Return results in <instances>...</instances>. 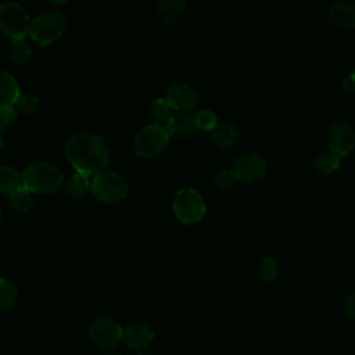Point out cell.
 Here are the masks:
<instances>
[{
  "label": "cell",
  "mask_w": 355,
  "mask_h": 355,
  "mask_svg": "<svg viewBox=\"0 0 355 355\" xmlns=\"http://www.w3.org/2000/svg\"><path fill=\"white\" fill-rule=\"evenodd\" d=\"M237 180L239 179H237L236 173L232 169H227V168L219 169L215 175V184H216V187H219L222 190L232 189L236 184Z\"/></svg>",
  "instance_id": "cell-28"
},
{
  "label": "cell",
  "mask_w": 355,
  "mask_h": 355,
  "mask_svg": "<svg viewBox=\"0 0 355 355\" xmlns=\"http://www.w3.org/2000/svg\"><path fill=\"white\" fill-rule=\"evenodd\" d=\"M12 107L22 114L35 115L40 108V98L32 93H19Z\"/></svg>",
  "instance_id": "cell-25"
},
{
  "label": "cell",
  "mask_w": 355,
  "mask_h": 355,
  "mask_svg": "<svg viewBox=\"0 0 355 355\" xmlns=\"http://www.w3.org/2000/svg\"><path fill=\"white\" fill-rule=\"evenodd\" d=\"M62 183V172L46 161L29 164L22 173V184L31 193H51L60 189Z\"/></svg>",
  "instance_id": "cell-2"
},
{
  "label": "cell",
  "mask_w": 355,
  "mask_h": 355,
  "mask_svg": "<svg viewBox=\"0 0 355 355\" xmlns=\"http://www.w3.org/2000/svg\"><path fill=\"white\" fill-rule=\"evenodd\" d=\"M277 272H279V265H277V261L273 258V257H263L261 259V263H259V275H261V279L265 280V282H272L276 279L277 276Z\"/></svg>",
  "instance_id": "cell-27"
},
{
  "label": "cell",
  "mask_w": 355,
  "mask_h": 355,
  "mask_svg": "<svg viewBox=\"0 0 355 355\" xmlns=\"http://www.w3.org/2000/svg\"><path fill=\"white\" fill-rule=\"evenodd\" d=\"M327 18L331 25L338 28L355 26V1L340 0L329 7Z\"/></svg>",
  "instance_id": "cell-13"
},
{
  "label": "cell",
  "mask_w": 355,
  "mask_h": 355,
  "mask_svg": "<svg viewBox=\"0 0 355 355\" xmlns=\"http://www.w3.org/2000/svg\"><path fill=\"white\" fill-rule=\"evenodd\" d=\"M90 193L103 202L116 204L126 198L129 186L121 175L111 171H103L92 178Z\"/></svg>",
  "instance_id": "cell-4"
},
{
  "label": "cell",
  "mask_w": 355,
  "mask_h": 355,
  "mask_svg": "<svg viewBox=\"0 0 355 355\" xmlns=\"http://www.w3.org/2000/svg\"><path fill=\"white\" fill-rule=\"evenodd\" d=\"M164 128L168 132L169 137H187L196 130L193 115L183 111H176L171 116V119L164 125Z\"/></svg>",
  "instance_id": "cell-14"
},
{
  "label": "cell",
  "mask_w": 355,
  "mask_h": 355,
  "mask_svg": "<svg viewBox=\"0 0 355 355\" xmlns=\"http://www.w3.org/2000/svg\"><path fill=\"white\" fill-rule=\"evenodd\" d=\"M266 161L261 158L258 154L244 153L233 161L230 169L236 173L239 180L255 182L263 178V175L266 173Z\"/></svg>",
  "instance_id": "cell-10"
},
{
  "label": "cell",
  "mask_w": 355,
  "mask_h": 355,
  "mask_svg": "<svg viewBox=\"0 0 355 355\" xmlns=\"http://www.w3.org/2000/svg\"><path fill=\"white\" fill-rule=\"evenodd\" d=\"M341 86L348 93H355V73L348 72L341 79Z\"/></svg>",
  "instance_id": "cell-31"
},
{
  "label": "cell",
  "mask_w": 355,
  "mask_h": 355,
  "mask_svg": "<svg viewBox=\"0 0 355 355\" xmlns=\"http://www.w3.org/2000/svg\"><path fill=\"white\" fill-rule=\"evenodd\" d=\"M17 119V111L12 105L0 104V133L6 132Z\"/></svg>",
  "instance_id": "cell-29"
},
{
  "label": "cell",
  "mask_w": 355,
  "mask_h": 355,
  "mask_svg": "<svg viewBox=\"0 0 355 355\" xmlns=\"http://www.w3.org/2000/svg\"><path fill=\"white\" fill-rule=\"evenodd\" d=\"M209 137L216 146L229 148L240 140V130L230 122H219V125L209 133Z\"/></svg>",
  "instance_id": "cell-15"
},
{
  "label": "cell",
  "mask_w": 355,
  "mask_h": 355,
  "mask_svg": "<svg viewBox=\"0 0 355 355\" xmlns=\"http://www.w3.org/2000/svg\"><path fill=\"white\" fill-rule=\"evenodd\" d=\"M172 207L175 216L186 225L200 222L207 211V204L201 193L193 187L179 189L173 197Z\"/></svg>",
  "instance_id": "cell-5"
},
{
  "label": "cell",
  "mask_w": 355,
  "mask_h": 355,
  "mask_svg": "<svg viewBox=\"0 0 355 355\" xmlns=\"http://www.w3.org/2000/svg\"><path fill=\"white\" fill-rule=\"evenodd\" d=\"M329 150L344 158L355 147V130L347 122H333L327 128Z\"/></svg>",
  "instance_id": "cell-9"
},
{
  "label": "cell",
  "mask_w": 355,
  "mask_h": 355,
  "mask_svg": "<svg viewBox=\"0 0 355 355\" xmlns=\"http://www.w3.org/2000/svg\"><path fill=\"white\" fill-rule=\"evenodd\" d=\"M111 355H121V354H111Z\"/></svg>",
  "instance_id": "cell-35"
},
{
  "label": "cell",
  "mask_w": 355,
  "mask_h": 355,
  "mask_svg": "<svg viewBox=\"0 0 355 355\" xmlns=\"http://www.w3.org/2000/svg\"><path fill=\"white\" fill-rule=\"evenodd\" d=\"M187 8V1L184 0H161L157 4V15L164 22H171L178 19Z\"/></svg>",
  "instance_id": "cell-18"
},
{
  "label": "cell",
  "mask_w": 355,
  "mask_h": 355,
  "mask_svg": "<svg viewBox=\"0 0 355 355\" xmlns=\"http://www.w3.org/2000/svg\"><path fill=\"white\" fill-rule=\"evenodd\" d=\"M341 157H338L337 154L329 151H323L320 153L312 162L313 169L319 173V175H329L333 173L334 171H337L341 165Z\"/></svg>",
  "instance_id": "cell-19"
},
{
  "label": "cell",
  "mask_w": 355,
  "mask_h": 355,
  "mask_svg": "<svg viewBox=\"0 0 355 355\" xmlns=\"http://www.w3.org/2000/svg\"><path fill=\"white\" fill-rule=\"evenodd\" d=\"M150 112H151V118L158 123V125H165L171 116L176 112L173 110V107L169 104V101L164 97V98H155L151 104V108H150Z\"/></svg>",
  "instance_id": "cell-22"
},
{
  "label": "cell",
  "mask_w": 355,
  "mask_h": 355,
  "mask_svg": "<svg viewBox=\"0 0 355 355\" xmlns=\"http://www.w3.org/2000/svg\"><path fill=\"white\" fill-rule=\"evenodd\" d=\"M139 355H146V354H139Z\"/></svg>",
  "instance_id": "cell-37"
},
{
  "label": "cell",
  "mask_w": 355,
  "mask_h": 355,
  "mask_svg": "<svg viewBox=\"0 0 355 355\" xmlns=\"http://www.w3.org/2000/svg\"><path fill=\"white\" fill-rule=\"evenodd\" d=\"M22 186V176L15 168L10 165H0V191L3 194L11 197Z\"/></svg>",
  "instance_id": "cell-16"
},
{
  "label": "cell",
  "mask_w": 355,
  "mask_h": 355,
  "mask_svg": "<svg viewBox=\"0 0 355 355\" xmlns=\"http://www.w3.org/2000/svg\"><path fill=\"white\" fill-rule=\"evenodd\" d=\"M4 148V140H3V137H1V135H0V151Z\"/></svg>",
  "instance_id": "cell-32"
},
{
  "label": "cell",
  "mask_w": 355,
  "mask_h": 355,
  "mask_svg": "<svg viewBox=\"0 0 355 355\" xmlns=\"http://www.w3.org/2000/svg\"><path fill=\"white\" fill-rule=\"evenodd\" d=\"M31 46L25 37L11 39L10 43V58L15 64H25L31 58Z\"/></svg>",
  "instance_id": "cell-24"
},
{
  "label": "cell",
  "mask_w": 355,
  "mask_h": 355,
  "mask_svg": "<svg viewBox=\"0 0 355 355\" xmlns=\"http://www.w3.org/2000/svg\"><path fill=\"white\" fill-rule=\"evenodd\" d=\"M18 300V290L15 284L4 277H0V312L11 309Z\"/></svg>",
  "instance_id": "cell-21"
},
{
  "label": "cell",
  "mask_w": 355,
  "mask_h": 355,
  "mask_svg": "<svg viewBox=\"0 0 355 355\" xmlns=\"http://www.w3.org/2000/svg\"><path fill=\"white\" fill-rule=\"evenodd\" d=\"M90 176L83 175V173H73L69 176V179L65 183V190L67 193L73 197V198H80L86 194L87 190H90Z\"/></svg>",
  "instance_id": "cell-20"
},
{
  "label": "cell",
  "mask_w": 355,
  "mask_h": 355,
  "mask_svg": "<svg viewBox=\"0 0 355 355\" xmlns=\"http://www.w3.org/2000/svg\"><path fill=\"white\" fill-rule=\"evenodd\" d=\"M155 338L154 330L144 323H135L123 329L122 341L133 351H141L148 348Z\"/></svg>",
  "instance_id": "cell-12"
},
{
  "label": "cell",
  "mask_w": 355,
  "mask_h": 355,
  "mask_svg": "<svg viewBox=\"0 0 355 355\" xmlns=\"http://www.w3.org/2000/svg\"><path fill=\"white\" fill-rule=\"evenodd\" d=\"M351 72H354V73H355V61H354V65H352V69H351Z\"/></svg>",
  "instance_id": "cell-33"
},
{
  "label": "cell",
  "mask_w": 355,
  "mask_h": 355,
  "mask_svg": "<svg viewBox=\"0 0 355 355\" xmlns=\"http://www.w3.org/2000/svg\"><path fill=\"white\" fill-rule=\"evenodd\" d=\"M169 143V135L162 125L150 123L143 126L133 139L135 153L141 158L159 155Z\"/></svg>",
  "instance_id": "cell-6"
},
{
  "label": "cell",
  "mask_w": 355,
  "mask_h": 355,
  "mask_svg": "<svg viewBox=\"0 0 355 355\" xmlns=\"http://www.w3.org/2000/svg\"><path fill=\"white\" fill-rule=\"evenodd\" d=\"M0 46H1V39H0Z\"/></svg>",
  "instance_id": "cell-36"
},
{
  "label": "cell",
  "mask_w": 355,
  "mask_h": 355,
  "mask_svg": "<svg viewBox=\"0 0 355 355\" xmlns=\"http://www.w3.org/2000/svg\"><path fill=\"white\" fill-rule=\"evenodd\" d=\"M10 202H11V207L15 209V212L25 214L32 207V204H33L32 193L22 186L19 190H17L10 197Z\"/></svg>",
  "instance_id": "cell-26"
},
{
  "label": "cell",
  "mask_w": 355,
  "mask_h": 355,
  "mask_svg": "<svg viewBox=\"0 0 355 355\" xmlns=\"http://www.w3.org/2000/svg\"><path fill=\"white\" fill-rule=\"evenodd\" d=\"M198 92L194 86L183 82L173 83L168 87L165 98L173 107L175 111L187 112L193 110L198 103Z\"/></svg>",
  "instance_id": "cell-11"
},
{
  "label": "cell",
  "mask_w": 355,
  "mask_h": 355,
  "mask_svg": "<svg viewBox=\"0 0 355 355\" xmlns=\"http://www.w3.org/2000/svg\"><path fill=\"white\" fill-rule=\"evenodd\" d=\"M193 119H194L196 129L209 132V133L219 125V116L216 115V112H214L209 108H202L197 111L193 115Z\"/></svg>",
  "instance_id": "cell-23"
},
{
  "label": "cell",
  "mask_w": 355,
  "mask_h": 355,
  "mask_svg": "<svg viewBox=\"0 0 355 355\" xmlns=\"http://www.w3.org/2000/svg\"><path fill=\"white\" fill-rule=\"evenodd\" d=\"M344 312L347 313L348 318L355 320V291L349 293L345 298H344Z\"/></svg>",
  "instance_id": "cell-30"
},
{
  "label": "cell",
  "mask_w": 355,
  "mask_h": 355,
  "mask_svg": "<svg viewBox=\"0 0 355 355\" xmlns=\"http://www.w3.org/2000/svg\"><path fill=\"white\" fill-rule=\"evenodd\" d=\"M67 18L60 11H46L31 21L28 35L42 46H47L62 36L67 29Z\"/></svg>",
  "instance_id": "cell-3"
},
{
  "label": "cell",
  "mask_w": 355,
  "mask_h": 355,
  "mask_svg": "<svg viewBox=\"0 0 355 355\" xmlns=\"http://www.w3.org/2000/svg\"><path fill=\"white\" fill-rule=\"evenodd\" d=\"M89 337L100 349H112L122 343L123 329L111 316H96L89 324Z\"/></svg>",
  "instance_id": "cell-7"
},
{
  "label": "cell",
  "mask_w": 355,
  "mask_h": 355,
  "mask_svg": "<svg viewBox=\"0 0 355 355\" xmlns=\"http://www.w3.org/2000/svg\"><path fill=\"white\" fill-rule=\"evenodd\" d=\"M65 155L76 172L94 176L104 171L110 161L107 141L94 133H78L65 144Z\"/></svg>",
  "instance_id": "cell-1"
},
{
  "label": "cell",
  "mask_w": 355,
  "mask_h": 355,
  "mask_svg": "<svg viewBox=\"0 0 355 355\" xmlns=\"http://www.w3.org/2000/svg\"><path fill=\"white\" fill-rule=\"evenodd\" d=\"M19 93V86L15 78L10 72L0 71V104L14 105Z\"/></svg>",
  "instance_id": "cell-17"
},
{
  "label": "cell",
  "mask_w": 355,
  "mask_h": 355,
  "mask_svg": "<svg viewBox=\"0 0 355 355\" xmlns=\"http://www.w3.org/2000/svg\"><path fill=\"white\" fill-rule=\"evenodd\" d=\"M0 220H1V209H0Z\"/></svg>",
  "instance_id": "cell-34"
},
{
  "label": "cell",
  "mask_w": 355,
  "mask_h": 355,
  "mask_svg": "<svg viewBox=\"0 0 355 355\" xmlns=\"http://www.w3.org/2000/svg\"><path fill=\"white\" fill-rule=\"evenodd\" d=\"M31 25L26 10L18 3L0 4V29L11 39L25 37Z\"/></svg>",
  "instance_id": "cell-8"
}]
</instances>
